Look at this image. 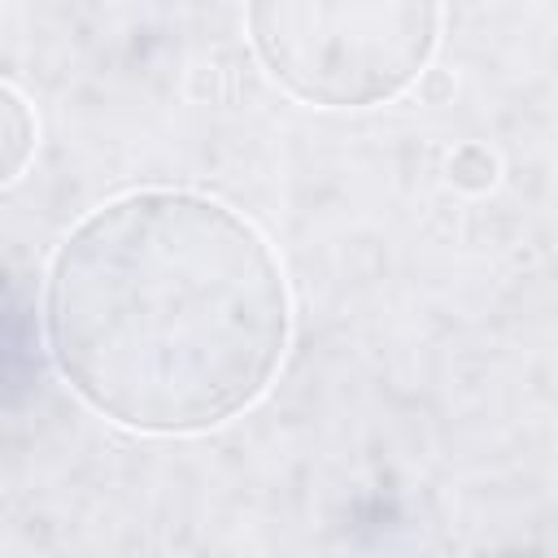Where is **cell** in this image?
Returning a JSON list of instances; mask_svg holds the SVG:
<instances>
[{
	"mask_svg": "<svg viewBox=\"0 0 558 558\" xmlns=\"http://www.w3.org/2000/svg\"><path fill=\"white\" fill-rule=\"evenodd\" d=\"M44 327L61 379L96 414L144 436H192L270 388L292 301L270 244L235 209L140 187L61 240Z\"/></svg>",
	"mask_w": 558,
	"mask_h": 558,
	"instance_id": "6da1fadb",
	"label": "cell"
},
{
	"mask_svg": "<svg viewBox=\"0 0 558 558\" xmlns=\"http://www.w3.org/2000/svg\"><path fill=\"white\" fill-rule=\"evenodd\" d=\"M266 74L314 109L397 100L427 70L440 0H244Z\"/></svg>",
	"mask_w": 558,
	"mask_h": 558,
	"instance_id": "7a4b0ae2",
	"label": "cell"
},
{
	"mask_svg": "<svg viewBox=\"0 0 558 558\" xmlns=\"http://www.w3.org/2000/svg\"><path fill=\"white\" fill-rule=\"evenodd\" d=\"M35 153V118L26 109V100L17 96V87H4V179H22L26 161Z\"/></svg>",
	"mask_w": 558,
	"mask_h": 558,
	"instance_id": "3957f363",
	"label": "cell"
}]
</instances>
